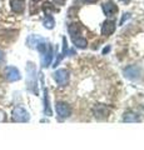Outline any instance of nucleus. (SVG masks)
Masks as SVG:
<instances>
[{
    "label": "nucleus",
    "mask_w": 144,
    "mask_h": 150,
    "mask_svg": "<svg viewBox=\"0 0 144 150\" xmlns=\"http://www.w3.org/2000/svg\"><path fill=\"white\" fill-rule=\"evenodd\" d=\"M11 119L14 121H18V123H26V121H29L30 115L24 108L16 106L14 108V110L11 112Z\"/></svg>",
    "instance_id": "7ed1b4c3"
},
{
    "label": "nucleus",
    "mask_w": 144,
    "mask_h": 150,
    "mask_svg": "<svg viewBox=\"0 0 144 150\" xmlns=\"http://www.w3.org/2000/svg\"><path fill=\"white\" fill-rule=\"evenodd\" d=\"M109 50H110V46H106V48L103 50V54H106V53H108Z\"/></svg>",
    "instance_id": "aec40b11"
},
{
    "label": "nucleus",
    "mask_w": 144,
    "mask_h": 150,
    "mask_svg": "<svg viewBox=\"0 0 144 150\" xmlns=\"http://www.w3.org/2000/svg\"><path fill=\"white\" fill-rule=\"evenodd\" d=\"M10 6L14 13L21 14L25 9V0H10Z\"/></svg>",
    "instance_id": "1a4fd4ad"
},
{
    "label": "nucleus",
    "mask_w": 144,
    "mask_h": 150,
    "mask_svg": "<svg viewBox=\"0 0 144 150\" xmlns=\"http://www.w3.org/2000/svg\"><path fill=\"white\" fill-rule=\"evenodd\" d=\"M123 121H125V123H137V121H140V116L134 111H127L123 115Z\"/></svg>",
    "instance_id": "f8f14e48"
},
{
    "label": "nucleus",
    "mask_w": 144,
    "mask_h": 150,
    "mask_svg": "<svg viewBox=\"0 0 144 150\" xmlns=\"http://www.w3.org/2000/svg\"><path fill=\"white\" fill-rule=\"evenodd\" d=\"M129 18H131V14H129V13H125V14H123V18H122V20H120L119 25H123V24H124V21H125V20H128Z\"/></svg>",
    "instance_id": "f3484780"
},
{
    "label": "nucleus",
    "mask_w": 144,
    "mask_h": 150,
    "mask_svg": "<svg viewBox=\"0 0 144 150\" xmlns=\"http://www.w3.org/2000/svg\"><path fill=\"white\" fill-rule=\"evenodd\" d=\"M55 110H57V115L60 119H67L72 115V108L64 101H58L55 104Z\"/></svg>",
    "instance_id": "20e7f679"
},
{
    "label": "nucleus",
    "mask_w": 144,
    "mask_h": 150,
    "mask_svg": "<svg viewBox=\"0 0 144 150\" xmlns=\"http://www.w3.org/2000/svg\"><path fill=\"white\" fill-rule=\"evenodd\" d=\"M55 4H58V5H63L64 4V0H54Z\"/></svg>",
    "instance_id": "6ab92c4d"
},
{
    "label": "nucleus",
    "mask_w": 144,
    "mask_h": 150,
    "mask_svg": "<svg viewBox=\"0 0 144 150\" xmlns=\"http://www.w3.org/2000/svg\"><path fill=\"white\" fill-rule=\"evenodd\" d=\"M26 74H28V90L31 91L35 95H38V81H36V70L33 63H28L26 65Z\"/></svg>",
    "instance_id": "f03ea898"
},
{
    "label": "nucleus",
    "mask_w": 144,
    "mask_h": 150,
    "mask_svg": "<svg viewBox=\"0 0 144 150\" xmlns=\"http://www.w3.org/2000/svg\"><path fill=\"white\" fill-rule=\"evenodd\" d=\"M53 78L59 85L64 86V85H67L69 81V71L65 69H59L53 74Z\"/></svg>",
    "instance_id": "423d86ee"
},
{
    "label": "nucleus",
    "mask_w": 144,
    "mask_h": 150,
    "mask_svg": "<svg viewBox=\"0 0 144 150\" xmlns=\"http://www.w3.org/2000/svg\"><path fill=\"white\" fill-rule=\"evenodd\" d=\"M72 39H73V43H74V45H75L77 48H80V49L87 48V45H88L87 39H84L83 36L75 35V36H72Z\"/></svg>",
    "instance_id": "4468645a"
},
{
    "label": "nucleus",
    "mask_w": 144,
    "mask_h": 150,
    "mask_svg": "<svg viewBox=\"0 0 144 150\" xmlns=\"http://www.w3.org/2000/svg\"><path fill=\"white\" fill-rule=\"evenodd\" d=\"M44 114L46 116H52L53 111L50 108V101H49V95H48V90L44 89Z\"/></svg>",
    "instance_id": "ddd939ff"
},
{
    "label": "nucleus",
    "mask_w": 144,
    "mask_h": 150,
    "mask_svg": "<svg viewBox=\"0 0 144 150\" xmlns=\"http://www.w3.org/2000/svg\"><path fill=\"white\" fill-rule=\"evenodd\" d=\"M84 1H87V3H95L96 0H84Z\"/></svg>",
    "instance_id": "412c9836"
},
{
    "label": "nucleus",
    "mask_w": 144,
    "mask_h": 150,
    "mask_svg": "<svg viewBox=\"0 0 144 150\" xmlns=\"http://www.w3.org/2000/svg\"><path fill=\"white\" fill-rule=\"evenodd\" d=\"M54 24H55L54 18L52 15H46V18L44 19V26L46 28V29H53Z\"/></svg>",
    "instance_id": "dca6fc26"
},
{
    "label": "nucleus",
    "mask_w": 144,
    "mask_h": 150,
    "mask_svg": "<svg viewBox=\"0 0 144 150\" xmlns=\"http://www.w3.org/2000/svg\"><path fill=\"white\" fill-rule=\"evenodd\" d=\"M36 49L40 53V60H41V67L43 68H48L50 63L53 60V46L49 43H46L45 40L40 41V43L36 45Z\"/></svg>",
    "instance_id": "f257e3e1"
},
{
    "label": "nucleus",
    "mask_w": 144,
    "mask_h": 150,
    "mask_svg": "<svg viewBox=\"0 0 144 150\" xmlns=\"http://www.w3.org/2000/svg\"><path fill=\"white\" fill-rule=\"evenodd\" d=\"M120 1H123V3H128V1H131V0H120Z\"/></svg>",
    "instance_id": "4be33fe9"
},
{
    "label": "nucleus",
    "mask_w": 144,
    "mask_h": 150,
    "mask_svg": "<svg viewBox=\"0 0 144 150\" xmlns=\"http://www.w3.org/2000/svg\"><path fill=\"white\" fill-rule=\"evenodd\" d=\"M5 78L8 81H18L21 79V75H20V71L18 70L15 67H8L5 69Z\"/></svg>",
    "instance_id": "0eeeda50"
},
{
    "label": "nucleus",
    "mask_w": 144,
    "mask_h": 150,
    "mask_svg": "<svg viewBox=\"0 0 144 150\" xmlns=\"http://www.w3.org/2000/svg\"><path fill=\"white\" fill-rule=\"evenodd\" d=\"M41 40H44L43 38H40L38 35H30L29 38H28L26 40V44L30 46V48H36V45H38Z\"/></svg>",
    "instance_id": "2eb2a0df"
},
{
    "label": "nucleus",
    "mask_w": 144,
    "mask_h": 150,
    "mask_svg": "<svg viewBox=\"0 0 144 150\" xmlns=\"http://www.w3.org/2000/svg\"><path fill=\"white\" fill-rule=\"evenodd\" d=\"M123 73H124V76L129 79V80H137V79L140 78L142 70L137 65H129V67H127L123 70Z\"/></svg>",
    "instance_id": "39448f33"
},
{
    "label": "nucleus",
    "mask_w": 144,
    "mask_h": 150,
    "mask_svg": "<svg viewBox=\"0 0 144 150\" xmlns=\"http://www.w3.org/2000/svg\"><path fill=\"white\" fill-rule=\"evenodd\" d=\"M115 30V23L111 21V20H108L105 21L103 24V28H101V34L105 35V36H109L114 33Z\"/></svg>",
    "instance_id": "9b49d317"
},
{
    "label": "nucleus",
    "mask_w": 144,
    "mask_h": 150,
    "mask_svg": "<svg viewBox=\"0 0 144 150\" xmlns=\"http://www.w3.org/2000/svg\"><path fill=\"white\" fill-rule=\"evenodd\" d=\"M103 11H104V14L106 16H111L118 11V6L111 1H105L103 4Z\"/></svg>",
    "instance_id": "9d476101"
},
{
    "label": "nucleus",
    "mask_w": 144,
    "mask_h": 150,
    "mask_svg": "<svg viewBox=\"0 0 144 150\" xmlns=\"http://www.w3.org/2000/svg\"><path fill=\"white\" fill-rule=\"evenodd\" d=\"M93 114H94V116L96 119H105L106 116L109 115V110H108V108L104 106V105H96L94 106V109H93Z\"/></svg>",
    "instance_id": "6e6552de"
},
{
    "label": "nucleus",
    "mask_w": 144,
    "mask_h": 150,
    "mask_svg": "<svg viewBox=\"0 0 144 150\" xmlns=\"http://www.w3.org/2000/svg\"><path fill=\"white\" fill-rule=\"evenodd\" d=\"M4 58H5V55H4V51L0 50V64L4 62Z\"/></svg>",
    "instance_id": "a211bd4d"
}]
</instances>
